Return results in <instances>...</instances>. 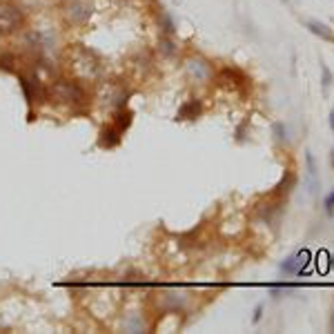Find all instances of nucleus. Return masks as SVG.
Segmentation results:
<instances>
[{
    "mask_svg": "<svg viewBox=\"0 0 334 334\" xmlns=\"http://www.w3.org/2000/svg\"><path fill=\"white\" fill-rule=\"evenodd\" d=\"M47 92H49V100H56L72 109H82L89 105V92L85 82L74 78V76H56L49 82Z\"/></svg>",
    "mask_w": 334,
    "mask_h": 334,
    "instance_id": "obj_1",
    "label": "nucleus"
},
{
    "mask_svg": "<svg viewBox=\"0 0 334 334\" xmlns=\"http://www.w3.org/2000/svg\"><path fill=\"white\" fill-rule=\"evenodd\" d=\"M67 62L69 72L78 80H98L102 76V58L94 49L85 47V45H74L67 49Z\"/></svg>",
    "mask_w": 334,
    "mask_h": 334,
    "instance_id": "obj_2",
    "label": "nucleus"
},
{
    "mask_svg": "<svg viewBox=\"0 0 334 334\" xmlns=\"http://www.w3.org/2000/svg\"><path fill=\"white\" fill-rule=\"evenodd\" d=\"M27 27V9L16 0H0V36L20 34Z\"/></svg>",
    "mask_w": 334,
    "mask_h": 334,
    "instance_id": "obj_3",
    "label": "nucleus"
},
{
    "mask_svg": "<svg viewBox=\"0 0 334 334\" xmlns=\"http://www.w3.org/2000/svg\"><path fill=\"white\" fill-rule=\"evenodd\" d=\"M18 80H20V89L25 94V100H27L29 107L34 105H43V102L49 100V92L45 87V82L38 78L36 69H29V72H18Z\"/></svg>",
    "mask_w": 334,
    "mask_h": 334,
    "instance_id": "obj_4",
    "label": "nucleus"
},
{
    "mask_svg": "<svg viewBox=\"0 0 334 334\" xmlns=\"http://www.w3.org/2000/svg\"><path fill=\"white\" fill-rule=\"evenodd\" d=\"M94 16L92 0H67L62 5V20L67 27H85Z\"/></svg>",
    "mask_w": 334,
    "mask_h": 334,
    "instance_id": "obj_5",
    "label": "nucleus"
},
{
    "mask_svg": "<svg viewBox=\"0 0 334 334\" xmlns=\"http://www.w3.org/2000/svg\"><path fill=\"white\" fill-rule=\"evenodd\" d=\"M185 72L194 82H210L214 80V65L205 56H187L185 58Z\"/></svg>",
    "mask_w": 334,
    "mask_h": 334,
    "instance_id": "obj_6",
    "label": "nucleus"
},
{
    "mask_svg": "<svg viewBox=\"0 0 334 334\" xmlns=\"http://www.w3.org/2000/svg\"><path fill=\"white\" fill-rule=\"evenodd\" d=\"M310 259H312V254H310V249H299L297 254H292V256H287V259L281 263L279 269L283 274L287 276H294V274H303L307 265H310Z\"/></svg>",
    "mask_w": 334,
    "mask_h": 334,
    "instance_id": "obj_7",
    "label": "nucleus"
},
{
    "mask_svg": "<svg viewBox=\"0 0 334 334\" xmlns=\"http://www.w3.org/2000/svg\"><path fill=\"white\" fill-rule=\"evenodd\" d=\"M123 130L116 125H109L105 127V130L100 132V138H98V145L102 147V150H112V147H116L120 145V140H123Z\"/></svg>",
    "mask_w": 334,
    "mask_h": 334,
    "instance_id": "obj_8",
    "label": "nucleus"
},
{
    "mask_svg": "<svg viewBox=\"0 0 334 334\" xmlns=\"http://www.w3.org/2000/svg\"><path fill=\"white\" fill-rule=\"evenodd\" d=\"M198 116H201V102L192 98L181 105V109H178V114H176V120H194Z\"/></svg>",
    "mask_w": 334,
    "mask_h": 334,
    "instance_id": "obj_9",
    "label": "nucleus"
},
{
    "mask_svg": "<svg viewBox=\"0 0 334 334\" xmlns=\"http://www.w3.org/2000/svg\"><path fill=\"white\" fill-rule=\"evenodd\" d=\"M305 27L312 31L314 36H319L321 40H325V43H334V31L327 27L325 23H321V20H305Z\"/></svg>",
    "mask_w": 334,
    "mask_h": 334,
    "instance_id": "obj_10",
    "label": "nucleus"
},
{
    "mask_svg": "<svg viewBox=\"0 0 334 334\" xmlns=\"http://www.w3.org/2000/svg\"><path fill=\"white\" fill-rule=\"evenodd\" d=\"M158 27H160V31H163V36H172V38H174L176 23H174V18L170 16V11L158 9Z\"/></svg>",
    "mask_w": 334,
    "mask_h": 334,
    "instance_id": "obj_11",
    "label": "nucleus"
},
{
    "mask_svg": "<svg viewBox=\"0 0 334 334\" xmlns=\"http://www.w3.org/2000/svg\"><path fill=\"white\" fill-rule=\"evenodd\" d=\"M158 54L163 56V58H174V56L178 54V47H176V43L172 40V36H160V40H158Z\"/></svg>",
    "mask_w": 334,
    "mask_h": 334,
    "instance_id": "obj_12",
    "label": "nucleus"
},
{
    "mask_svg": "<svg viewBox=\"0 0 334 334\" xmlns=\"http://www.w3.org/2000/svg\"><path fill=\"white\" fill-rule=\"evenodd\" d=\"M305 163H307V181H310V192L314 194L317 187H319V183H317V163H314L312 152H305Z\"/></svg>",
    "mask_w": 334,
    "mask_h": 334,
    "instance_id": "obj_13",
    "label": "nucleus"
},
{
    "mask_svg": "<svg viewBox=\"0 0 334 334\" xmlns=\"http://www.w3.org/2000/svg\"><path fill=\"white\" fill-rule=\"evenodd\" d=\"M18 56L14 51H3L0 54V69H5V72H18Z\"/></svg>",
    "mask_w": 334,
    "mask_h": 334,
    "instance_id": "obj_14",
    "label": "nucleus"
},
{
    "mask_svg": "<svg viewBox=\"0 0 334 334\" xmlns=\"http://www.w3.org/2000/svg\"><path fill=\"white\" fill-rule=\"evenodd\" d=\"M294 183H297V176H294L292 174V172H287V181H285V178H283V181H281L279 185H276V194H287V192H290V187H292V185Z\"/></svg>",
    "mask_w": 334,
    "mask_h": 334,
    "instance_id": "obj_15",
    "label": "nucleus"
},
{
    "mask_svg": "<svg viewBox=\"0 0 334 334\" xmlns=\"http://www.w3.org/2000/svg\"><path fill=\"white\" fill-rule=\"evenodd\" d=\"M321 74H323V94H330V87H332V72H330V67L325 65L323 60H321Z\"/></svg>",
    "mask_w": 334,
    "mask_h": 334,
    "instance_id": "obj_16",
    "label": "nucleus"
},
{
    "mask_svg": "<svg viewBox=\"0 0 334 334\" xmlns=\"http://www.w3.org/2000/svg\"><path fill=\"white\" fill-rule=\"evenodd\" d=\"M323 207H325L327 214H334V190L323 198Z\"/></svg>",
    "mask_w": 334,
    "mask_h": 334,
    "instance_id": "obj_17",
    "label": "nucleus"
},
{
    "mask_svg": "<svg viewBox=\"0 0 334 334\" xmlns=\"http://www.w3.org/2000/svg\"><path fill=\"white\" fill-rule=\"evenodd\" d=\"M272 130H274V134H276V138L283 143V140H285V125H283V123H274Z\"/></svg>",
    "mask_w": 334,
    "mask_h": 334,
    "instance_id": "obj_18",
    "label": "nucleus"
},
{
    "mask_svg": "<svg viewBox=\"0 0 334 334\" xmlns=\"http://www.w3.org/2000/svg\"><path fill=\"white\" fill-rule=\"evenodd\" d=\"M261 317H263V303H259L254 307V317H252V323H259L261 321Z\"/></svg>",
    "mask_w": 334,
    "mask_h": 334,
    "instance_id": "obj_19",
    "label": "nucleus"
},
{
    "mask_svg": "<svg viewBox=\"0 0 334 334\" xmlns=\"http://www.w3.org/2000/svg\"><path fill=\"white\" fill-rule=\"evenodd\" d=\"M330 130L334 132V107H332V112H330Z\"/></svg>",
    "mask_w": 334,
    "mask_h": 334,
    "instance_id": "obj_20",
    "label": "nucleus"
},
{
    "mask_svg": "<svg viewBox=\"0 0 334 334\" xmlns=\"http://www.w3.org/2000/svg\"><path fill=\"white\" fill-rule=\"evenodd\" d=\"M330 163H332V167H334V147H332V154H330Z\"/></svg>",
    "mask_w": 334,
    "mask_h": 334,
    "instance_id": "obj_21",
    "label": "nucleus"
},
{
    "mask_svg": "<svg viewBox=\"0 0 334 334\" xmlns=\"http://www.w3.org/2000/svg\"><path fill=\"white\" fill-rule=\"evenodd\" d=\"M62 3H67V0H62Z\"/></svg>",
    "mask_w": 334,
    "mask_h": 334,
    "instance_id": "obj_22",
    "label": "nucleus"
},
{
    "mask_svg": "<svg viewBox=\"0 0 334 334\" xmlns=\"http://www.w3.org/2000/svg\"><path fill=\"white\" fill-rule=\"evenodd\" d=\"M174 3H178V0H174Z\"/></svg>",
    "mask_w": 334,
    "mask_h": 334,
    "instance_id": "obj_23",
    "label": "nucleus"
}]
</instances>
